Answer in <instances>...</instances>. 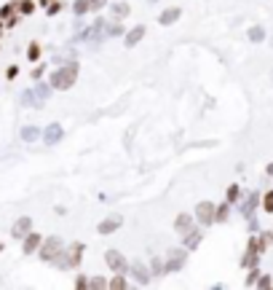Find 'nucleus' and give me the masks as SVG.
<instances>
[{
	"label": "nucleus",
	"instance_id": "obj_12",
	"mask_svg": "<svg viewBox=\"0 0 273 290\" xmlns=\"http://www.w3.org/2000/svg\"><path fill=\"white\" fill-rule=\"evenodd\" d=\"M43 245V234H38V231H30L27 236L22 239V253L24 255H32V253H38Z\"/></svg>",
	"mask_w": 273,
	"mask_h": 290
},
{
	"label": "nucleus",
	"instance_id": "obj_36",
	"mask_svg": "<svg viewBox=\"0 0 273 290\" xmlns=\"http://www.w3.org/2000/svg\"><path fill=\"white\" fill-rule=\"evenodd\" d=\"M246 226H249V234H260V220H257V215L246 218Z\"/></svg>",
	"mask_w": 273,
	"mask_h": 290
},
{
	"label": "nucleus",
	"instance_id": "obj_43",
	"mask_svg": "<svg viewBox=\"0 0 273 290\" xmlns=\"http://www.w3.org/2000/svg\"><path fill=\"white\" fill-rule=\"evenodd\" d=\"M265 175H271V177H273V164H268V169H265Z\"/></svg>",
	"mask_w": 273,
	"mask_h": 290
},
{
	"label": "nucleus",
	"instance_id": "obj_42",
	"mask_svg": "<svg viewBox=\"0 0 273 290\" xmlns=\"http://www.w3.org/2000/svg\"><path fill=\"white\" fill-rule=\"evenodd\" d=\"M49 3H54V0H38V5H43V8H46Z\"/></svg>",
	"mask_w": 273,
	"mask_h": 290
},
{
	"label": "nucleus",
	"instance_id": "obj_40",
	"mask_svg": "<svg viewBox=\"0 0 273 290\" xmlns=\"http://www.w3.org/2000/svg\"><path fill=\"white\" fill-rule=\"evenodd\" d=\"M16 75H19V65H11V68L5 70V78H8V81H14Z\"/></svg>",
	"mask_w": 273,
	"mask_h": 290
},
{
	"label": "nucleus",
	"instance_id": "obj_21",
	"mask_svg": "<svg viewBox=\"0 0 273 290\" xmlns=\"http://www.w3.org/2000/svg\"><path fill=\"white\" fill-rule=\"evenodd\" d=\"M230 210H233L230 202L217 204V207H215V223H228L230 220Z\"/></svg>",
	"mask_w": 273,
	"mask_h": 290
},
{
	"label": "nucleus",
	"instance_id": "obj_37",
	"mask_svg": "<svg viewBox=\"0 0 273 290\" xmlns=\"http://www.w3.org/2000/svg\"><path fill=\"white\" fill-rule=\"evenodd\" d=\"M43 72H46V65L35 62V68H32V81H41V78H43Z\"/></svg>",
	"mask_w": 273,
	"mask_h": 290
},
{
	"label": "nucleus",
	"instance_id": "obj_46",
	"mask_svg": "<svg viewBox=\"0 0 273 290\" xmlns=\"http://www.w3.org/2000/svg\"><path fill=\"white\" fill-rule=\"evenodd\" d=\"M148 3H158V0H148Z\"/></svg>",
	"mask_w": 273,
	"mask_h": 290
},
{
	"label": "nucleus",
	"instance_id": "obj_26",
	"mask_svg": "<svg viewBox=\"0 0 273 290\" xmlns=\"http://www.w3.org/2000/svg\"><path fill=\"white\" fill-rule=\"evenodd\" d=\"M265 35H268V32H265L263 24H255V27L246 30V38H249L252 43H263V41H265Z\"/></svg>",
	"mask_w": 273,
	"mask_h": 290
},
{
	"label": "nucleus",
	"instance_id": "obj_33",
	"mask_svg": "<svg viewBox=\"0 0 273 290\" xmlns=\"http://www.w3.org/2000/svg\"><path fill=\"white\" fill-rule=\"evenodd\" d=\"M62 8H64V0H54V3L46 5V14H49V16H56V14H62Z\"/></svg>",
	"mask_w": 273,
	"mask_h": 290
},
{
	"label": "nucleus",
	"instance_id": "obj_39",
	"mask_svg": "<svg viewBox=\"0 0 273 290\" xmlns=\"http://www.w3.org/2000/svg\"><path fill=\"white\" fill-rule=\"evenodd\" d=\"M105 5H108V0H89V8L91 11H102Z\"/></svg>",
	"mask_w": 273,
	"mask_h": 290
},
{
	"label": "nucleus",
	"instance_id": "obj_10",
	"mask_svg": "<svg viewBox=\"0 0 273 290\" xmlns=\"http://www.w3.org/2000/svg\"><path fill=\"white\" fill-rule=\"evenodd\" d=\"M32 231V220H30V215H22V218H16L14 220V226H11V236H14V239H19L22 242L24 236H27Z\"/></svg>",
	"mask_w": 273,
	"mask_h": 290
},
{
	"label": "nucleus",
	"instance_id": "obj_1",
	"mask_svg": "<svg viewBox=\"0 0 273 290\" xmlns=\"http://www.w3.org/2000/svg\"><path fill=\"white\" fill-rule=\"evenodd\" d=\"M78 70H81V65L75 62V59H67L64 65H56V70L51 72L49 83L54 86V91H67L75 86L78 81Z\"/></svg>",
	"mask_w": 273,
	"mask_h": 290
},
{
	"label": "nucleus",
	"instance_id": "obj_27",
	"mask_svg": "<svg viewBox=\"0 0 273 290\" xmlns=\"http://www.w3.org/2000/svg\"><path fill=\"white\" fill-rule=\"evenodd\" d=\"M35 0H16V11L19 16H32V11H35Z\"/></svg>",
	"mask_w": 273,
	"mask_h": 290
},
{
	"label": "nucleus",
	"instance_id": "obj_19",
	"mask_svg": "<svg viewBox=\"0 0 273 290\" xmlns=\"http://www.w3.org/2000/svg\"><path fill=\"white\" fill-rule=\"evenodd\" d=\"M108 288L110 290H126L129 288V277H126L123 272H112V277L108 280Z\"/></svg>",
	"mask_w": 273,
	"mask_h": 290
},
{
	"label": "nucleus",
	"instance_id": "obj_45",
	"mask_svg": "<svg viewBox=\"0 0 273 290\" xmlns=\"http://www.w3.org/2000/svg\"><path fill=\"white\" fill-rule=\"evenodd\" d=\"M0 253H3V242H0Z\"/></svg>",
	"mask_w": 273,
	"mask_h": 290
},
{
	"label": "nucleus",
	"instance_id": "obj_28",
	"mask_svg": "<svg viewBox=\"0 0 273 290\" xmlns=\"http://www.w3.org/2000/svg\"><path fill=\"white\" fill-rule=\"evenodd\" d=\"M41 57H43L41 43H38V41H32V43L27 46V59H30V62H41Z\"/></svg>",
	"mask_w": 273,
	"mask_h": 290
},
{
	"label": "nucleus",
	"instance_id": "obj_3",
	"mask_svg": "<svg viewBox=\"0 0 273 290\" xmlns=\"http://www.w3.org/2000/svg\"><path fill=\"white\" fill-rule=\"evenodd\" d=\"M188 253L190 250L188 247H171L169 253H166V274H177V272H182L185 269V263H188Z\"/></svg>",
	"mask_w": 273,
	"mask_h": 290
},
{
	"label": "nucleus",
	"instance_id": "obj_34",
	"mask_svg": "<svg viewBox=\"0 0 273 290\" xmlns=\"http://www.w3.org/2000/svg\"><path fill=\"white\" fill-rule=\"evenodd\" d=\"M255 288H273V280H271V274H263L260 272V277H257V282H255Z\"/></svg>",
	"mask_w": 273,
	"mask_h": 290
},
{
	"label": "nucleus",
	"instance_id": "obj_30",
	"mask_svg": "<svg viewBox=\"0 0 273 290\" xmlns=\"http://www.w3.org/2000/svg\"><path fill=\"white\" fill-rule=\"evenodd\" d=\"M260 210H265V213H273V188H268L263 196H260Z\"/></svg>",
	"mask_w": 273,
	"mask_h": 290
},
{
	"label": "nucleus",
	"instance_id": "obj_8",
	"mask_svg": "<svg viewBox=\"0 0 273 290\" xmlns=\"http://www.w3.org/2000/svg\"><path fill=\"white\" fill-rule=\"evenodd\" d=\"M105 263H108L110 272H129V261H126V255L121 253V250H108L105 253Z\"/></svg>",
	"mask_w": 273,
	"mask_h": 290
},
{
	"label": "nucleus",
	"instance_id": "obj_20",
	"mask_svg": "<svg viewBox=\"0 0 273 290\" xmlns=\"http://www.w3.org/2000/svg\"><path fill=\"white\" fill-rule=\"evenodd\" d=\"M179 14H182V8H179V5H171V8H164V14L158 16V24H174L177 19H179Z\"/></svg>",
	"mask_w": 273,
	"mask_h": 290
},
{
	"label": "nucleus",
	"instance_id": "obj_17",
	"mask_svg": "<svg viewBox=\"0 0 273 290\" xmlns=\"http://www.w3.org/2000/svg\"><path fill=\"white\" fill-rule=\"evenodd\" d=\"M32 89H35V97L43 105L51 100V94H54V86H51V83H46V81H35V86H32Z\"/></svg>",
	"mask_w": 273,
	"mask_h": 290
},
{
	"label": "nucleus",
	"instance_id": "obj_25",
	"mask_svg": "<svg viewBox=\"0 0 273 290\" xmlns=\"http://www.w3.org/2000/svg\"><path fill=\"white\" fill-rule=\"evenodd\" d=\"M118 35H123V24L118 22V19L105 22V38H118Z\"/></svg>",
	"mask_w": 273,
	"mask_h": 290
},
{
	"label": "nucleus",
	"instance_id": "obj_35",
	"mask_svg": "<svg viewBox=\"0 0 273 290\" xmlns=\"http://www.w3.org/2000/svg\"><path fill=\"white\" fill-rule=\"evenodd\" d=\"M89 288H108V277H89Z\"/></svg>",
	"mask_w": 273,
	"mask_h": 290
},
{
	"label": "nucleus",
	"instance_id": "obj_24",
	"mask_svg": "<svg viewBox=\"0 0 273 290\" xmlns=\"http://www.w3.org/2000/svg\"><path fill=\"white\" fill-rule=\"evenodd\" d=\"M150 272H153V277H166V261L161 255H153L150 258Z\"/></svg>",
	"mask_w": 273,
	"mask_h": 290
},
{
	"label": "nucleus",
	"instance_id": "obj_38",
	"mask_svg": "<svg viewBox=\"0 0 273 290\" xmlns=\"http://www.w3.org/2000/svg\"><path fill=\"white\" fill-rule=\"evenodd\" d=\"M75 288H78V290H86V288H89V277H86V274H78V277H75Z\"/></svg>",
	"mask_w": 273,
	"mask_h": 290
},
{
	"label": "nucleus",
	"instance_id": "obj_4",
	"mask_svg": "<svg viewBox=\"0 0 273 290\" xmlns=\"http://www.w3.org/2000/svg\"><path fill=\"white\" fill-rule=\"evenodd\" d=\"M64 247V242H62V236H46L43 239V245L41 250H38V258H41L43 263H51L59 255V250Z\"/></svg>",
	"mask_w": 273,
	"mask_h": 290
},
{
	"label": "nucleus",
	"instance_id": "obj_44",
	"mask_svg": "<svg viewBox=\"0 0 273 290\" xmlns=\"http://www.w3.org/2000/svg\"><path fill=\"white\" fill-rule=\"evenodd\" d=\"M3 30H5V22H3V19H0V35H3Z\"/></svg>",
	"mask_w": 273,
	"mask_h": 290
},
{
	"label": "nucleus",
	"instance_id": "obj_7",
	"mask_svg": "<svg viewBox=\"0 0 273 290\" xmlns=\"http://www.w3.org/2000/svg\"><path fill=\"white\" fill-rule=\"evenodd\" d=\"M41 140H43V145H59L64 140V127L62 124H46V127L41 129Z\"/></svg>",
	"mask_w": 273,
	"mask_h": 290
},
{
	"label": "nucleus",
	"instance_id": "obj_15",
	"mask_svg": "<svg viewBox=\"0 0 273 290\" xmlns=\"http://www.w3.org/2000/svg\"><path fill=\"white\" fill-rule=\"evenodd\" d=\"M110 14H112V19L123 22L126 16H131V5L126 0H115V3H110Z\"/></svg>",
	"mask_w": 273,
	"mask_h": 290
},
{
	"label": "nucleus",
	"instance_id": "obj_11",
	"mask_svg": "<svg viewBox=\"0 0 273 290\" xmlns=\"http://www.w3.org/2000/svg\"><path fill=\"white\" fill-rule=\"evenodd\" d=\"M121 226H123V218H121V215H108V218H105V220H99L97 231L108 236V234H115Z\"/></svg>",
	"mask_w": 273,
	"mask_h": 290
},
{
	"label": "nucleus",
	"instance_id": "obj_9",
	"mask_svg": "<svg viewBox=\"0 0 273 290\" xmlns=\"http://www.w3.org/2000/svg\"><path fill=\"white\" fill-rule=\"evenodd\" d=\"M129 274L134 277V282L137 285H150V280H153V272H150V266H145V263H139V261H134V263H129Z\"/></svg>",
	"mask_w": 273,
	"mask_h": 290
},
{
	"label": "nucleus",
	"instance_id": "obj_13",
	"mask_svg": "<svg viewBox=\"0 0 273 290\" xmlns=\"http://www.w3.org/2000/svg\"><path fill=\"white\" fill-rule=\"evenodd\" d=\"M190 228H196V215H190V213H179L174 218V231L182 236V234H188Z\"/></svg>",
	"mask_w": 273,
	"mask_h": 290
},
{
	"label": "nucleus",
	"instance_id": "obj_22",
	"mask_svg": "<svg viewBox=\"0 0 273 290\" xmlns=\"http://www.w3.org/2000/svg\"><path fill=\"white\" fill-rule=\"evenodd\" d=\"M241 199H244V191H241V186H238V183H230V186L225 188V202L238 204Z\"/></svg>",
	"mask_w": 273,
	"mask_h": 290
},
{
	"label": "nucleus",
	"instance_id": "obj_18",
	"mask_svg": "<svg viewBox=\"0 0 273 290\" xmlns=\"http://www.w3.org/2000/svg\"><path fill=\"white\" fill-rule=\"evenodd\" d=\"M19 102H22V108H43V102L35 97V89H24L19 94Z\"/></svg>",
	"mask_w": 273,
	"mask_h": 290
},
{
	"label": "nucleus",
	"instance_id": "obj_32",
	"mask_svg": "<svg viewBox=\"0 0 273 290\" xmlns=\"http://www.w3.org/2000/svg\"><path fill=\"white\" fill-rule=\"evenodd\" d=\"M257 277H260V266H252V269H246V280H244V285H246V288H255Z\"/></svg>",
	"mask_w": 273,
	"mask_h": 290
},
{
	"label": "nucleus",
	"instance_id": "obj_29",
	"mask_svg": "<svg viewBox=\"0 0 273 290\" xmlns=\"http://www.w3.org/2000/svg\"><path fill=\"white\" fill-rule=\"evenodd\" d=\"M14 16H19V11H16V3L11 0V3H5V5H0V19H14Z\"/></svg>",
	"mask_w": 273,
	"mask_h": 290
},
{
	"label": "nucleus",
	"instance_id": "obj_16",
	"mask_svg": "<svg viewBox=\"0 0 273 290\" xmlns=\"http://www.w3.org/2000/svg\"><path fill=\"white\" fill-rule=\"evenodd\" d=\"M145 32H148V30H145V24H137V27H131L129 32H123V43L131 49V46H137L145 38Z\"/></svg>",
	"mask_w": 273,
	"mask_h": 290
},
{
	"label": "nucleus",
	"instance_id": "obj_5",
	"mask_svg": "<svg viewBox=\"0 0 273 290\" xmlns=\"http://www.w3.org/2000/svg\"><path fill=\"white\" fill-rule=\"evenodd\" d=\"M215 207H217L215 202H198V204H196L193 215H196V223H198V226H204V228L215 226Z\"/></svg>",
	"mask_w": 273,
	"mask_h": 290
},
{
	"label": "nucleus",
	"instance_id": "obj_6",
	"mask_svg": "<svg viewBox=\"0 0 273 290\" xmlns=\"http://www.w3.org/2000/svg\"><path fill=\"white\" fill-rule=\"evenodd\" d=\"M260 191H249V194L244 196L241 202L236 204L238 207V213H241V218H252V215H257V207H260Z\"/></svg>",
	"mask_w": 273,
	"mask_h": 290
},
{
	"label": "nucleus",
	"instance_id": "obj_2",
	"mask_svg": "<svg viewBox=\"0 0 273 290\" xmlns=\"http://www.w3.org/2000/svg\"><path fill=\"white\" fill-rule=\"evenodd\" d=\"M83 250L86 245L83 242H72V245H64L59 250V255L51 261V266H56L59 272H70V269H78L81 266V258H83Z\"/></svg>",
	"mask_w": 273,
	"mask_h": 290
},
{
	"label": "nucleus",
	"instance_id": "obj_31",
	"mask_svg": "<svg viewBox=\"0 0 273 290\" xmlns=\"http://www.w3.org/2000/svg\"><path fill=\"white\" fill-rule=\"evenodd\" d=\"M89 0H75V3H72V14H75V16H86V14H89Z\"/></svg>",
	"mask_w": 273,
	"mask_h": 290
},
{
	"label": "nucleus",
	"instance_id": "obj_23",
	"mask_svg": "<svg viewBox=\"0 0 273 290\" xmlns=\"http://www.w3.org/2000/svg\"><path fill=\"white\" fill-rule=\"evenodd\" d=\"M19 137H22L24 143H35V140H41V127H22V132H19Z\"/></svg>",
	"mask_w": 273,
	"mask_h": 290
},
{
	"label": "nucleus",
	"instance_id": "obj_47",
	"mask_svg": "<svg viewBox=\"0 0 273 290\" xmlns=\"http://www.w3.org/2000/svg\"><path fill=\"white\" fill-rule=\"evenodd\" d=\"M14 3H16V0H14Z\"/></svg>",
	"mask_w": 273,
	"mask_h": 290
},
{
	"label": "nucleus",
	"instance_id": "obj_14",
	"mask_svg": "<svg viewBox=\"0 0 273 290\" xmlns=\"http://www.w3.org/2000/svg\"><path fill=\"white\" fill-rule=\"evenodd\" d=\"M201 239H204V231H201L198 226H196V228H190L188 234H182V245L188 247L190 253H193V250H196L198 245H201Z\"/></svg>",
	"mask_w": 273,
	"mask_h": 290
},
{
	"label": "nucleus",
	"instance_id": "obj_41",
	"mask_svg": "<svg viewBox=\"0 0 273 290\" xmlns=\"http://www.w3.org/2000/svg\"><path fill=\"white\" fill-rule=\"evenodd\" d=\"M263 236H265V242H268V245H273V231H263Z\"/></svg>",
	"mask_w": 273,
	"mask_h": 290
}]
</instances>
